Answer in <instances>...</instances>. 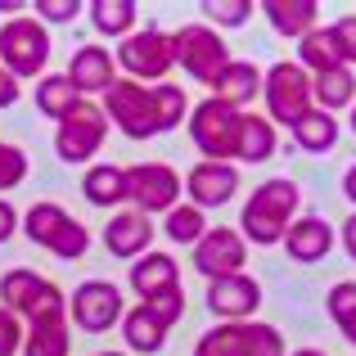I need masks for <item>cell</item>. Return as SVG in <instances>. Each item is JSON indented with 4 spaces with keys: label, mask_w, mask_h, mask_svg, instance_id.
<instances>
[{
    "label": "cell",
    "mask_w": 356,
    "mask_h": 356,
    "mask_svg": "<svg viewBox=\"0 0 356 356\" xmlns=\"http://www.w3.org/2000/svg\"><path fill=\"white\" fill-rule=\"evenodd\" d=\"M90 9V27H95L99 36H113V41H127L131 32H136V18H140V9H136V0H95V5H86Z\"/></svg>",
    "instance_id": "obj_26"
},
{
    "label": "cell",
    "mask_w": 356,
    "mask_h": 356,
    "mask_svg": "<svg viewBox=\"0 0 356 356\" xmlns=\"http://www.w3.org/2000/svg\"><path fill=\"white\" fill-rule=\"evenodd\" d=\"M18 348H23V325H18L14 312L0 307V356H14Z\"/></svg>",
    "instance_id": "obj_40"
},
{
    "label": "cell",
    "mask_w": 356,
    "mask_h": 356,
    "mask_svg": "<svg viewBox=\"0 0 356 356\" xmlns=\"http://www.w3.org/2000/svg\"><path fill=\"white\" fill-rule=\"evenodd\" d=\"M127 181H131L127 203L136 212H145V217L172 212L176 203H181V176L167 163H136V167H127Z\"/></svg>",
    "instance_id": "obj_11"
},
{
    "label": "cell",
    "mask_w": 356,
    "mask_h": 356,
    "mask_svg": "<svg viewBox=\"0 0 356 356\" xmlns=\"http://www.w3.org/2000/svg\"><path fill=\"white\" fill-rule=\"evenodd\" d=\"M289 131H293V145L302 154H330L339 145V122H334V113H325V108H312V113L298 118Z\"/></svg>",
    "instance_id": "obj_25"
},
{
    "label": "cell",
    "mask_w": 356,
    "mask_h": 356,
    "mask_svg": "<svg viewBox=\"0 0 356 356\" xmlns=\"http://www.w3.org/2000/svg\"><path fill=\"white\" fill-rule=\"evenodd\" d=\"M185 194H190V203L199 212L203 208H226L239 194L235 163H208V158H199V163L190 167V176H185Z\"/></svg>",
    "instance_id": "obj_14"
},
{
    "label": "cell",
    "mask_w": 356,
    "mask_h": 356,
    "mask_svg": "<svg viewBox=\"0 0 356 356\" xmlns=\"http://www.w3.org/2000/svg\"><path fill=\"white\" fill-rule=\"evenodd\" d=\"M81 14L77 0H36V18L41 23H72Z\"/></svg>",
    "instance_id": "obj_39"
},
{
    "label": "cell",
    "mask_w": 356,
    "mask_h": 356,
    "mask_svg": "<svg viewBox=\"0 0 356 356\" xmlns=\"http://www.w3.org/2000/svg\"><path fill=\"white\" fill-rule=\"evenodd\" d=\"M0 307L14 316H27L32 325L41 321H68V302H63V289L54 280L36 275L27 266H14L0 280Z\"/></svg>",
    "instance_id": "obj_2"
},
{
    "label": "cell",
    "mask_w": 356,
    "mask_h": 356,
    "mask_svg": "<svg viewBox=\"0 0 356 356\" xmlns=\"http://www.w3.org/2000/svg\"><path fill=\"white\" fill-rule=\"evenodd\" d=\"M330 316L339 325V334L356 348V280H343V284L330 289Z\"/></svg>",
    "instance_id": "obj_33"
},
{
    "label": "cell",
    "mask_w": 356,
    "mask_h": 356,
    "mask_svg": "<svg viewBox=\"0 0 356 356\" xmlns=\"http://www.w3.org/2000/svg\"><path fill=\"white\" fill-rule=\"evenodd\" d=\"M23 235L32 243H41V248H50L63 261L86 257V248H90V230L81 221H72L59 203H32L23 217Z\"/></svg>",
    "instance_id": "obj_6"
},
{
    "label": "cell",
    "mask_w": 356,
    "mask_h": 356,
    "mask_svg": "<svg viewBox=\"0 0 356 356\" xmlns=\"http://www.w3.org/2000/svg\"><path fill=\"white\" fill-rule=\"evenodd\" d=\"M18 226H23V221H18V208L0 199V243H9V239H14V235H18Z\"/></svg>",
    "instance_id": "obj_41"
},
{
    "label": "cell",
    "mask_w": 356,
    "mask_h": 356,
    "mask_svg": "<svg viewBox=\"0 0 356 356\" xmlns=\"http://www.w3.org/2000/svg\"><path fill=\"white\" fill-rule=\"evenodd\" d=\"M127 280H131V289H136L140 302H158V298H167V293H176V289H181L176 257H172V252H154V248H149L145 257L131 261V275Z\"/></svg>",
    "instance_id": "obj_16"
},
{
    "label": "cell",
    "mask_w": 356,
    "mask_h": 356,
    "mask_svg": "<svg viewBox=\"0 0 356 356\" xmlns=\"http://www.w3.org/2000/svg\"><path fill=\"white\" fill-rule=\"evenodd\" d=\"M122 316H127V302H122V289L108 284V280H86V284H77V293H72V325L86 334H104L122 325Z\"/></svg>",
    "instance_id": "obj_12"
},
{
    "label": "cell",
    "mask_w": 356,
    "mask_h": 356,
    "mask_svg": "<svg viewBox=\"0 0 356 356\" xmlns=\"http://www.w3.org/2000/svg\"><path fill=\"white\" fill-rule=\"evenodd\" d=\"M239 122L243 113L221 99H203L190 108V140L208 163H235L239 154Z\"/></svg>",
    "instance_id": "obj_5"
},
{
    "label": "cell",
    "mask_w": 356,
    "mask_h": 356,
    "mask_svg": "<svg viewBox=\"0 0 356 356\" xmlns=\"http://www.w3.org/2000/svg\"><path fill=\"white\" fill-rule=\"evenodd\" d=\"M18 104V77H9L5 68H0V108Z\"/></svg>",
    "instance_id": "obj_42"
},
{
    "label": "cell",
    "mask_w": 356,
    "mask_h": 356,
    "mask_svg": "<svg viewBox=\"0 0 356 356\" xmlns=\"http://www.w3.org/2000/svg\"><path fill=\"white\" fill-rule=\"evenodd\" d=\"M63 77L72 81L77 95H104V90L118 81V59L104 50V45H81V50L72 54V63H68Z\"/></svg>",
    "instance_id": "obj_18"
},
{
    "label": "cell",
    "mask_w": 356,
    "mask_h": 356,
    "mask_svg": "<svg viewBox=\"0 0 356 356\" xmlns=\"http://www.w3.org/2000/svg\"><path fill=\"white\" fill-rule=\"evenodd\" d=\"M194 356H248V321H221L199 339Z\"/></svg>",
    "instance_id": "obj_29"
},
{
    "label": "cell",
    "mask_w": 356,
    "mask_h": 356,
    "mask_svg": "<svg viewBox=\"0 0 356 356\" xmlns=\"http://www.w3.org/2000/svg\"><path fill=\"white\" fill-rule=\"evenodd\" d=\"M261 95V72H257V63H239V59H230L226 68H221V77L212 81V99H221V104H230V108H248L252 99Z\"/></svg>",
    "instance_id": "obj_21"
},
{
    "label": "cell",
    "mask_w": 356,
    "mask_h": 356,
    "mask_svg": "<svg viewBox=\"0 0 356 356\" xmlns=\"http://www.w3.org/2000/svg\"><path fill=\"white\" fill-rule=\"evenodd\" d=\"M99 108H104V118L118 122V131L127 140H154V136H163L154 86H140V81H131V77H118L113 86L104 90Z\"/></svg>",
    "instance_id": "obj_3"
},
{
    "label": "cell",
    "mask_w": 356,
    "mask_h": 356,
    "mask_svg": "<svg viewBox=\"0 0 356 356\" xmlns=\"http://www.w3.org/2000/svg\"><path fill=\"white\" fill-rule=\"evenodd\" d=\"M167 330H172V325H167L149 302H136L127 316H122V339H127V348H131V352H145V356L163 352Z\"/></svg>",
    "instance_id": "obj_20"
},
{
    "label": "cell",
    "mask_w": 356,
    "mask_h": 356,
    "mask_svg": "<svg viewBox=\"0 0 356 356\" xmlns=\"http://www.w3.org/2000/svg\"><path fill=\"white\" fill-rule=\"evenodd\" d=\"M248 356H284V339L275 325L248 321Z\"/></svg>",
    "instance_id": "obj_36"
},
{
    "label": "cell",
    "mask_w": 356,
    "mask_h": 356,
    "mask_svg": "<svg viewBox=\"0 0 356 356\" xmlns=\"http://www.w3.org/2000/svg\"><path fill=\"white\" fill-rule=\"evenodd\" d=\"M77 104H81V95L72 90V81L63 77V72H59V77H41V81H36V113L54 118V127H59Z\"/></svg>",
    "instance_id": "obj_28"
},
{
    "label": "cell",
    "mask_w": 356,
    "mask_h": 356,
    "mask_svg": "<svg viewBox=\"0 0 356 356\" xmlns=\"http://www.w3.org/2000/svg\"><path fill=\"white\" fill-rule=\"evenodd\" d=\"M104 140H108L104 108H99L95 99H81V104L59 122V131H54V154H59L63 163H90V158L104 149Z\"/></svg>",
    "instance_id": "obj_10"
},
{
    "label": "cell",
    "mask_w": 356,
    "mask_h": 356,
    "mask_svg": "<svg viewBox=\"0 0 356 356\" xmlns=\"http://www.w3.org/2000/svg\"><path fill=\"white\" fill-rule=\"evenodd\" d=\"M261 307V284L252 275H226V280H208V312L221 321H248Z\"/></svg>",
    "instance_id": "obj_15"
},
{
    "label": "cell",
    "mask_w": 356,
    "mask_h": 356,
    "mask_svg": "<svg viewBox=\"0 0 356 356\" xmlns=\"http://www.w3.org/2000/svg\"><path fill=\"white\" fill-rule=\"evenodd\" d=\"M343 194H348V203L356 208V163L348 167V172H343Z\"/></svg>",
    "instance_id": "obj_44"
},
{
    "label": "cell",
    "mask_w": 356,
    "mask_h": 356,
    "mask_svg": "<svg viewBox=\"0 0 356 356\" xmlns=\"http://www.w3.org/2000/svg\"><path fill=\"white\" fill-rule=\"evenodd\" d=\"M154 99H158V122H163V131H176L190 118V95H185L181 86H172V81H158Z\"/></svg>",
    "instance_id": "obj_34"
},
{
    "label": "cell",
    "mask_w": 356,
    "mask_h": 356,
    "mask_svg": "<svg viewBox=\"0 0 356 356\" xmlns=\"http://www.w3.org/2000/svg\"><path fill=\"white\" fill-rule=\"evenodd\" d=\"M289 356H325L321 348H298V352H289Z\"/></svg>",
    "instance_id": "obj_45"
},
{
    "label": "cell",
    "mask_w": 356,
    "mask_h": 356,
    "mask_svg": "<svg viewBox=\"0 0 356 356\" xmlns=\"http://www.w3.org/2000/svg\"><path fill=\"white\" fill-rule=\"evenodd\" d=\"M243 261H248V243H243V235H239V230H230V226L208 230V235L194 243V270L208 275V280L239 275Z\"/></svg>",
    "instance_id": "obj_13"
},
{
    "label": "cell",
    "mask_w": 356,
    "mask_h": 356,
    "mask_svg": "<svg viewBox=\"0 0 356 356\" xmlns=\"http://www.w3.org/2000/svg\"><path fill=\"white\" fill-rule=\"evenodd\" d=\"M163 230H167L172 243H199L203 235H208V221H203V212L194 208V203H176V208L167 212Z\"/></svg>",
    "instance_id": "obj_32"
},
{
    "label": "cell",
    "mask_w": 356,
    "mask_h": 356,
    "mask_svg": "<svg viewBox=\"0 0 356 356\" xmlns=\"http://www.w3.org/2000/svg\"><path fill=\"white\" fill-rule=\"evenodd\" d=\"M95 356H127V352H95Z\"/></svg>",
    "instance_id": "obj_46"
},
{
    "label": "cell",
    "mask_w": 356,
    "mask_h": 356,
    "mask_svg": "<svg viewBox=\"0 0 356 356\" xmlns=\"http://www.w3.org/2000/svg\"><path fill=\"white\" fill-rule=\"evenodd\" d=\"M261 99H266V118L280 127H293L298 118H307L316 108L312 99V72L302 63H270V72L261 77Z\"/></svg>",
    "instance_id": "obj_4"
},
{
    "label": "cell",
    "mask_w": 356,
    "mask_h": 356,
    "mask_svg": "<svg viewBox=\"0 0 356 356\" xmlns=\"http://www.w3.org/2000/svg\"><path fill=\"white\" fill-rule=\"evenodd\" d=\"M334 243H339V235H334V226L325 217H298L293 226L284 230V248L293 261H325L334 252Z\"/></svg>",
    "instance_id": "obj_19"
},
{
    "label": "cell",
    "mask_w": 356,
    "mask_h": 356,
    "mask_svg": "<svg viewBox=\"0 0 356 356\" xmlns=\"http://www.w3.org/2000/svg\"><path fill=\"white\" fill-rule=\"evenodd\" d=\"M104 243H108V252L122 257V261L145 257L149 243H154V217H145V212H136V208L113 212L108 226H104Z\"/></svg>",
    "instance_id": "obj_17"
},
{
    "label": "cell",
    "mask_w": 356,
    "mask_h": 356,
    "mask_svg": "<svg viewBox=\"0 0 356 356\" xmlns=\"http://www.w3.org/2000/svg\"><path fill=\"white\" fill-rule=\"evenodd\" d=\"M23 356H72L68 321H41V325H32V334L23 339Z\"/></svg>",
    "instance_id": "obj_31"
},
{
    "label": "cell",
    "mask_w": 356,
    "mask_h": 356,
    "mask_svg": "<svg viewBox=\"0 0 356 356\" xmlns=\"http://www.w3.org/2000/svg\"><path fill=\"white\" fill-rule=\"evenodd\" d=\"M113 59H118V68L127 72L131 81H140V86L163 81L167 68H176V59H172V32H163V27H136L127 41H118Z\"/></svg>",
    "instance_id": "obj_8"
},
{
    "label": "cell",
    "mask_w": 356,
    "mask_h": 356,
    "mask_svg": "<svg viewBox=\"0 0 356 356\" xmlns=\"http://www.w3.org/2000/svg\"><path fill=\"white\" fill-rule=\"evenodd\" d=\"M172 59L181 63L194 81L212 86V81L221 77V68L230 63V50H226V41H221L217 27H208V23H185L181 32H172Z\"/></svg>",
    "instance_id": "obj_9"
},
{
    "label": "cell",
    "mask_w": 356,
    "mask_h": 356,
    "mask_svg": "<svg viewBox=\"0 0 356 356\" xmlns=\"http://www.w3.org/2000/svg\"><path fill=\"white\" fill-rule=\"evenodd\" d=\"M352 131H356V108H352Z\"/></svg>",
    "instance_id": "obj_47"
},
{
    "label": "cell",
    "mask_w": 356,
    "mask_h": 356,
    "mask_svg": "<svg viewBox=\"0 0 356 356\" xmlns=\"http://www.w3.org/2000/svg\"><path fill=\"white\" fill-rule=\"evenodd\" d=\"M339 243H343V248H348V257L356 261V212H352L348 221H343V230H339Z\"/></svg>",
    "instance_id": "obj_43"
},
{
    "label": "cell",
    "mask_w": 356,
    "mask_h": 356,
    "mask_svg": "<svg viewBox=\"0 0 356 356\" xmlns=\"http://www.w3.org/2000/svg\"><path fill=\"white\" fill-rule=\"evenodd\" d=\"M298 208H302L298 181H289V176L261 181L252 199L239 208V235L252 243H284V230L298 221Z\"/></svg>",
    "instance_id": "obj_1"
},
{
    "label": "cell",
    "mask_w": 356,
    "mask_h": 356,
    "mask_svg": "<svg viewBox=\"0 0 356 356\" xmlns=\"http://www.w3.org/2000/svg\"><path fill=\"white\" fill-rule=\"evenodd\" d=\"M81 194H86L95 208H122L131 194V181H127V167H113V163H95L86 176H81Z\"/></svg>",
    "instance_id": "obj_23"
},
{
    "label": "cell",
    "mask_w": 356,
    "mask_h": 356,
    "mask_svg": "<svg viewBox=\"0 0 356 356\" xmlns=\"http://www.w3.org/2000/svg\"><path fill=\"white\" fill-rule=\"evenodd\" d=\"M280 140H275V122L261 118V113H243L239 122V154L235 163H266V158H275Z\"/></svg>",
    "instance_id": "obj_24"
},
{
    "label": "cell",
    "mask_w": 356,
    "mask_h": 356,
    "mask_svg": "<svg viewBox=\"0 0 356 356\" xmlns=\"http://www.w3.org/2000/svg\"><path fill=\"white\" fill-rule=\"evenodd\" d=\"M203 14H208V23H217V27H243L252 18V5L248 0H208Z\"/></svg>",
    "instance_id": "obj_35"
},
{
    "label": "cell",
    "mask_w": 356,
    "mask_h": 356,
    "mask_svg": "<svg viewBox=\"0 0 356 356\" xmlns=\"http://www.w3.org/2000/svg\"><path fill=\"white\" fill-rule=\"evenodd\" d=\"M298 63H302L307 72H330V68H343V59H339V50H334V36H330V27H316V32H307L302 41H298Z\"/></svg>",
    "instance_id": "obj_30"
},
{
    "label": "cell",
    "mask_w": 356,
    "mask_h": 356,
    "mask_svg": "<svg viewBox=\"0 0 356 356\" xmlns=\"http://www.w3.org/2000/svg\"><path fill=\"white\" fill-rule=\"evenodd\" d=\"M50 63V32H45L41 18H9L0 27V68L9 77H36Z\"/></svg>",
    "instance_id": "obj_7"
},
{
    "label": "cell",
    "mask_w": 356,
    "mask_h": 356,
    "mask_svg": "<svg viewBox=\"0 0 356 356\" xmlns=\"http://www.w3.org/2000/svg\"><path fill=\"white\" fill-rule=\"evenodd\" d=\"M330 36H334V50H339L343 68H348V63H356V14H343L339 23L330 27Z\"/></svg>",
    "instance_id": "obj_38"
},
{
    "label": "cell",
    "mask_w": 356,
    "mask_h": 356,
    "mask_svg": "<svg viewBox=\"0 0 356 356\" xmlns=\"http://www.w3.org/2000/svg\"><path fill=\"white\" fill-rule=\"evenodd\" d=\"M23 176H27V154L18 145H5V140H0V194L23 185Z\"/></svg>",
    "instance_id": "obj_37"
},
{
    "label": "cell",
    "mask_w": 356,
    "mask_h": 356,
    "mask_svg": "<svg viewBox=\"0 0 356 356\" xmlns=\"http://www.w3.org/2000/svg\"><path fill=\"white\" fill-rule=\"evenodd\" d=\"M261 14L270 18V27H275L280 36H298V41L321 27V5H316V0H266Z\"/></svg>",
    "instance_id": "obj_22"
},
{
    "label": "cell",
    "mask_w": 356,
    "mask_h": 356,
    "mask_svg": "<svg viewBox=\"0 0 356 356\" xmlns=\"http://www.w3.org/2000/svg\"><path fill=\"white\" fill-rule=\"evenodd\" d=\"M312 99H316V108H325V113L348 108L352 99H356L352 68H330V72H321V77H312Z\"/></svg>",
    "instance_id": "obj_27"
}]
</instances>
